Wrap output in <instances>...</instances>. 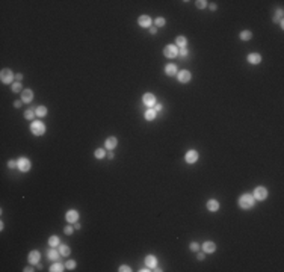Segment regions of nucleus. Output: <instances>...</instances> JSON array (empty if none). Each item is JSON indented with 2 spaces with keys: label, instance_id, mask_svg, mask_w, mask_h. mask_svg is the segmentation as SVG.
<instances>
[{
  "label": "nucleus",
  "instance_id": "nucleus-1",
  "mask_svg": "<svg viewBox=\"0 0 284 272\" xmlns=\"http://www.w3.org/2000/svg\"><path fill=\"white\" fill-rule=\"evenodd\" d=\"M255 203V200L251 194H243L240 197V200H239V206H240L242 209H251Z\"/></svg>",
  "mask_w": 284,
  "mask_h": 272
},
{
  "label": "nucleus",
  "instance_id": "nucleus-2",
  "mask_svg": "<svg viewBox=\"0 0 284 272\" xmlns=\"http://www.w3.org/2000/svg\"><path fill=\"white\" fill-rule=\"evenodd\" d=\"M30 131H32L35 136H41V135L46 133V126H44L41 121H32V124H30Z\"/></svg>",
  "mask_w": 284,
  "mask_h": 272
},
{
  "label": "nucleus",
  "instance_id": "nucleus-3",
  "mask_svg": "<svg viewBox=\"0 0 284 272\" xmlns=\"http://www.w3.org/2000/svg\"><path fill=\"white\" fill-rule=\"evenodd\" d=\"M14 77H15V74L11 71L9 68H5V70H2V73H0V80H2V83H5V85L12 83Z\"/></svg>",
  "mask_w": 284,
  "mask_h": 272
},
{
  "label": "nucleus",
  "instance_id": "nucleus-4",
  "mask_svg": "<svg viewBox=\"0 0 284 272\" xmlns=\"http://www.w3.org/2000/svg\"><path fill=\"white\" fill-rule=\"evenodd\" d=\"M252 197H254V200L263 201V200H266V197H268V190H266V188H263V186H257L254 189Z\"/></svg>",
  "mask_w": 284,
  "mask_h": 272
},
{
  "label": "nucleus",
  "instance_id": "nucleus-5",
  "mask_svg": "<svg viewBox=\"0 0 284 272\" xmlns=\"http://www.w3.org/2000/svg\"><path fill=\"white\" fill-rule=\"evenodd\" d=\"M163 55L166 58H177L179 56V48H177V46H174V44H169V46H166L163 48Z\"/></svg>",
  "mask_w": 284,
  "mask_h": 272
},
{
  "label": "nucleus",
  "instance_id": "nucleus-6",
  "mask_svg": "<svg viewBox=\"0 0 284 272\" xmlns=\"http://www.w3.org/2000/svg\"><path fill=\"white\" fill-rule=\"evenodd\" d=\"M17 163H18V169L21 172H27L30 169V160L27 159V157H20V159L17 160Z\"/></svg>",
  "mask_w": 284,
  "mask_h": 272
},
{
  "label": "nucleus",
  "instance_id": "nucleus-7",
  "mask_svg": "<svg viewBox=\"0 0 284 272\" xmlns=\"http://www.w3.org/2000/svg\"><path fill=\"white\" fill-rule=\"evenodd\" d=\"M142 101H144L145 106L151 108V106L156 104V95L151 94V92H147V94H144V97H142Z\"/></svg>",
  "mask_w": 284,
  "mask_h": 272
},
{
  "label": "nucleus",
  "instance_id": "nucleus-8",
  "mask_svg": "<svg viewBox=\"0 0 284 272\" xmlns=\"http://www.w3.org/2000/svg\"><path fill=\"white\" fill-rule=\"evenodd\" d=\"M179 82H181V83H188V82H191V79H192V74H191V71H188V70H183V71H180L179 73Z\"/></svg>",
  "mask_w": 284,
  "mask_h": 272
},
{
  "label": "nucleus",
  "instance_id": "nucleus-9",
  "mask_svg": "<svg viewBox=\"0 0 284 272\" xmlns=\"http://www.w3.org/2000/svg\"><path fill=\"white\" fill-rule=\"evenodd\" d=\"M184 160L188 162V163H195L198 160V153L195 151V150H189L188 153H186V157H184Z\"/></svg>",
  "mask_w": 284,
  "mask_h": 272
},
{
  "label": "nucleus",
  "instance_id": "nucleus-10",
  "mask_svg": "<svg viewBox=\"0 0 284 272\" xmlns=\"http://www.w3.org/2000/svg\"><path fill=\"white\" fill-rule=\"evenodd\" d=\"M65 218H67V221L70 224H76L79 221V213L76 212V210H68L67 215H65Z\"/></svg>",
  "mask_w": 284,
  "mask_h": 272
},
{
  "label": "nucleus",
  "instance_id": "nucleus-11",
  "mask_svg": "<svg viewBox=\"0 0 284 272\" xmlns=\"http://www.w3.org/2000/svg\"><path fill=\"white\" fill-rule=\"evenodd\" d=\"M39 257H41V254H39V251H30L29 252V257H27V260H29V263H32V265H38L39 263Z\"/></svg>",
  "mask_w": 284,
  "mask_h": 272
},
{
  "label": "nucleus",
  "instance_id": "nucleus-12",
  "mask_svg": "<svg viewBox=\"0 0 284 272\" xmlns=\"http://www.w3.org/2000/svg\"><path fill=\"white\" fill-rule=\"evenodd\" d=\"M138 24L141 27H150L151 26V18H150L148 15H141L138 18Z\"/></svg>",
  "mask_w": 284,
  "mask_h": 272
},
{
  "label": "nucleus",
  "instance_id": "nucleus-13",
  "mask_svg": "<svg viewBox=\"0 0 284 272\" xmlns=\"http://www.w3.org/2000/svg\"><path fill=\"white\" fill-rule=\"evenodd\" d=\"M117 145H118V139L115 136L108 138V139H106V142H104V148H108V150H113Z\"/></svg>",
  "mask_w": 284,
  "mask_h": 272
},
{
  "label": "nucleus",
  "instance_id": "nucleus-14",
  "mask_svg": "<svg viewBox=\"0 0 284 272\" xmlns=\"http://www.w3.org/2000/svg\"><path fill=\"white\" fill-rule=\"evenodd\" d=\"M21 100H23V103H30L33 100V91H30V89H23V92H21Z\"/></svg>",
  "mask_w": 284,
  "mask_h": 272
},
{
  "label": "nucleus",
  "instance_id": "nucleus-15",
  "mask_svg": "<svg viewBox=\"0 0 284 272\" xmlns=\"http://www.w3.org/2000/svg\"><path fill=\"white\" fill-rule=\"evenodd\" d=\"M246 59H248V62L252 64V65H257V64L262 62V56H260L259 53H251V55H248Z\"/></svg>",
  "mask_w": 284,
  "mask_h": 272
},
{
  "label": "nucleus",
  "instance_id": "nucleus-16",
  "mask_svg": "<svg viewBox=\"0 0 284 272\" xmlns=\"http://www.w3.org/2000/svg\"><path fill=\"white\" fill-rule=\"evenodd\" d=\"M202 250L206 251V252H215V250H216V245H215V242H210V240H207V242H204V243H202Z\"/></svg>",
  "mask_w": 284,
  "mask_h": 272
},
{
  "label": "nucleus",
  "instance_id": "nucleus-17",
  "mask_svg": "<svg viewBox=\"0 0 284 272\" xmlns=\"http://www.w3.org/2000/svg\"><path fill=\"white\" fill-rule=\"evenodd\" d=\"M165 74L166 76H177V67L174 65V64H168L166 67H165Z\"/></svg>",
  "mask_w": 284,
  "mask_h": 272
},
{
  "label": "nucleus",
  "instance_id": "nucleus-18",
  "mask_svg": "<svg viewBox=\"0 0 284 272\" xmlns=\"http://www.w3.org/2000/svg\"><path fill=\"white\" fill-rule=\"evenodd\" d=\"M145 265H147L148 268H156V266H157V259L150 254V256L145 257Z\"/></svg>",
  "mask_w": 284,
  "mask_h": 272
},
{
  "label": "nucleus",
  "instance_id": "nucleus-19",
  "mask_svg": "<svg viewBox=\"0 0 284 272\" xmlns=\"http://www.w3.org/2000/svg\"><path fill=\"white\" fill-rule=\"evenodd\" d=\"M207 209L210 210V212H216V210L219 209V203L216 200H209L207 201Z\"/></svg>",
  "mask_w": 284,
  "mask_h": 272
},
{
  "label": "nucleus",
  "instance_id": "nucleus-20",
  "mask_svg": "<svg viewBox=\"0 0 284 272\" xmlns=\"http://www.w3.org/2000/svg\"><path fill=\"white\" fill-rule=\"evenodd\" d=\"M59 238H58V236H50V238H49V245H50V247L51 248H56L58 247V245H59Z\"/></svg>",
  "mask_w": 284,
  "mask_h": 272
},
{
  "label": "nucleus",
  "instance_id": "nucleus-21",
  "mask_svg": "<svg viewBox=\"0 0 284 272\" xmlns=\"http://www.w3.org/2000/svg\"><path fill=\"white\" fill-rule=\"evenodd\" d=\"M156 115H157V113H156L154 109H148V110L145 112V119H147V121H153V119L156 118Z\"/></svg>",
  "mask_w": 284,
  "mask_h": 272
},
{
  "label": "nucleus",
  "instance_id": "nucleus-22",
  "mask_svg": "<svg viewBox=\"0 0 284 272\" xmlns=\"http://www.w3.org/2000/svg\"><path fill=\"white\" fill-rule=\"evenodd\" d=\"M35 113H37L38 117H46L47 115V108L46 106H38L35 109Z\"/></svg>",
  "mask_w": 284,
  "mask_h": 272
},
{
  "label": "nucleus",
  "instance_id": "nucleus-23",
  "mask_svg": "<svg viewBox=\"0 0 284 272\" xmlns=\"http://www.w3.org/2000/svg\"><path fill=\"white\" fill-rule=\"evenodd\" d=\"M175 44H177V46H179V47H186V44H188V41H186V38L184 37H181V35H180V37H177L175 38Z\"/></svg>",
  "mask_w": 284,
  "mask_h": 272
},
{
  "label": "nucleus",
  "instance_id": "nucleus-24",
  "mask_svg": "<svg viewBox=\"0 0 284 272\" xmlns=\"http://www.w3.org/2000/svg\"><path fill=\"white\" fill-rule=\"evenodd\" d=\"M59 252H60V256H70L71 250H70L68 245H60V247H59Z\"/></svg>",
  "mask_w": 284,
  "mask_h": 272
},
{
  "label": "nucleus",
  "instance_id": "nucleus-25",
  "mask_svg": "<svg viewBox=\"0 0 284 272\" xmlns=\"http://www.w3.org/2000/svg\"><path fill=\"white\" fill-rule=\"evenodd\" d=\"M59 254H60V252H58L55 248H51V250H49L47 256H49V259H50V260H56V259L59 257Z\"/></svg>",
  "mask_w": 284,
  "mask_h": 272
},
{
  "label": "nucleus",
  "instance_id": "nucleus-26",
  "mask_svg": "<svg viewBox=\"0 0 284 272\" xmlns=\"http://www.w3.org/2000/svg\"><path fill=\"white\" fill-rule=\"evenodd\" d=\"M252 38V33L250 32V30H243V32H240V39L242 41H250Z\"/></svg>",
  "mask_w": 284,
  "mask_h": 272
},
{
  "label": "nucleus",
  "instance_id": "nucleus-27",
  "mask_svg": "<svg viewBox=\"0 0 284 272\" xmlns=\"http://www.w3.org/2000/svg\"><path fill=\"white\" fill-rule=\"evenodd\" d=\"M273 21H280L281 27L284 26V23H283V9H278V11H277V15L273 17Z\"/></svg>",
  "mask_w": 284,
  "mask_h": 272
},
{
  "label": "nucleus",
  "instance_id": "nucleus-28",
  "mask_svg": "<svg viewBox=\"0 0 284 272\" xmlns=\"http://www.w3.org/2000/svg\"><path fill=\"white\" fill-rule=\"evenodd\" d=\"M50 271L51 272H62V271H64V265H60V263H55V265H51Z\"/></svg>",
  "mask_w": 284,
  "mask_h": 272
},
{
  "label": "nucleus",
  "instance_id": "nucleus-29",
  "mask_svg": "<svg viewBox=\"0 0 284 272\" xmlns=\"http://www.w3.org/2000/svg\"><path fill=\"white\" fill-rule=\"evenodd\" d=\"M94 154H95V157H97V159H103V157L106 156V151L103 150V148H97Z\"/></svg>",
  "mask_w": 284,
  "mask_h": 272
},
{
  "label": "nucleus",
  "instance_id": "nucleus-30",
  "mask_svg": "<svg viewBox=\"0 0 284 272\" xmlns=\"http://www.w3.org/2000/svg\"><path fill=\"white\" fill-rule=\"evenodd\" d=\"M21 88H23V86H21V83H20V82L12 83V91H14V92H23V91H21Z\"/></svg>",
  "mask_w": 284,
  "mask_h": 272
},
{
  "label": "nucleus",
  "instance_id": "nucleus-31",
  "mask_svg": "<svg viewBox=\"0 0 284 272\" xmlns=\"http://www.w3.org/2000/svg\"><path fill=\"white\" fill-rule=\"evenodd\" d=\"M33 115H37V113H35L32 109H27V110L24 112V118H26V119H32V118H33Z\"/></svg>",
  "mask_w": 284,
  "mask_h": 272
},
{
  "label": "nucleus",
  "instance_id": "nucleus-32",
  "mask_svg": "<svg viewBox=\"0 0 284 272\" xmlns=\"http://www.w3.org/2000/svg\"><path fill=\"white\" fill-rule=\"evenodd\" d=\"M195 3H197V8H200V9H204V8L207 6V2H206V0H197Z\"/></svg>",
  "mask_w": 284,
  "mask_h": 272
},
{
  "label": "nucleus",
  "instance_id": "nucleus-33",
  "mask_svg": "<svg viewBox=\"0 0 284 272\" xmlns=\"http://www.w3.org/2000/svg\"><path fill=\"white\" fill-rule=\"evenodd\" d=\"M156 26H159V27H162V26H165L166 24V21H165V18H162V17H159V18H156Z\"/></svg>",
  "mask_w": 284,
  "mask_h": 272
},
{
  "label": "nucleus",
  "instance_id": "nucleus-34",
  "mask_svg": "<svg viewBox=\"0 0 284 272\" xmlns=\"http://www.w3.org/2000/svg\"><path fill=\"white\" fill-rule=\"evenodd\" d=\"M65 268H67V269H74V268H76V261H74V260H68V261L65 263Z\"/></svg>",
  "mask_w": 284,
  "mask_h": 272
},
{
  "label": "nucleus",
  "instance_id": "nucleus-35",
  "mask_svg": "<svg viewBox=\"0 0 284 272\" xmlns=\"http://www.w3.org/2000/svg\"><path fill=\"white\" fill-rule=\"evenodd\" d=\"M8 166H9L11 169H15V168H18V163H17L15 160H9L8 162Z\"/></svg>",
  "mask_w": 284,
  "mask_h": 272
},
{
  "label": "nucleus",
  "instance_id": "nucleus-36",
  "mask_svg": "<svg viewBox=\"0 0 284 272\" xmlns=\"http://www.w3.org/2000/svg\"><path fill=\"white\" fill-rule=\"evenodd\" d=\"M118 271H120V272H130L131 269H130V266H127V265H121Z\"/></svg>",
  "mask_w": 284,
  "mask_h": 272
},
{
  "label": "nucleus",
  "instance_id": "nucleus-37",
  "mask_svg": "<svg viewBox=\"0 0 284 272\" xmlns=\"http://www.w3.org/2000/svg\"><path fill=\"white\" fill-rule=\"evenodd\" d=\"M198 248H200V245H198L197 242H192V243H191V250H192V251H198Z\"/></svg>",
  "mask_w": 284,
  "mask_h": 272
},
{
  "label": "nucleus",
  "instance_id": "nucleus-38",
  "mask_svg": "<svg viewBox=\"0 0 284 272\" xmlns=\"http://www.w3.org/2000/svg\"><path fill=\"white\" fill-rule=\"evenodd\" d=\"M179 55H180L181 58L188 56V50H186V48H181V50H179Z\"/></svg>",
  "mask_w": 284,
  "mask_h": 272
},
{
  "label": "nucleus",
  "instance_id": "nucleus-39",
  "mask_svg": "<svg viewBox=\"0 0 284 272\" xmlns=\"http://www.w3.org/2000/svg\"><path fill=\"white\" fill-rule=\"evenodd\" d=\"M73 230H74L73 227L68 225V227H65V230H64V231H65V234H71V233H73Z\"/></svg>",
  "mask_w": 284,
  "mask_h": 272
},
{
  "label": "nucleus",
  "instance_id": "nucleus-40",
  "mask_svg": "<svg viewBox=\"0 0 284 272\" xmlns=\"http://www.w3.org/2000/svg\"><path fill=\"white\" fill-rule=\"evenodd\" d=\"M15 79H17V82H21V79H23V74H21V73L15 74Z\"/></svg>",
  "mask_w": 284,
  "mask_h": 272
},
{
  "label": "nucleus",
  "instance_id": "nucleus-41",
  "mask_svg": "<svg viewBox=\"0 0 284 272\" xmlns=\"http://www.w3.org/2000/svg\"><path fill=\"white\" fill-rule=\"evenodd\" d=\"M197 259H198V260L201 261V260H204V259H206V256H204V254H202V252H200V254H198V256H197Z\"/></svg>",
  "mask_w": 284,
  "mask_h": 272
},
{
  "label": "nucleus",
  "instance_id": "nucleus-42",
  "mask_svg": "<svg viewBox=\"0 0 284 272\" xmlns=\"http://www.w3.org/2000/svg\"><path fill=\"white\" fill-rule=\"evenodd\" d=\"M209 8H210L212 11H216V8H218V6H216V3H210V5H209Z\"/></svg>",
  "mask_w": 284,
  "mask_h": 272
},
{
  "label": "nucleus",
  "instance_id": "nucleus-43",
  "mask_svg": "<svg viewBox=\"0 0 284 272\" xmlns=\"http://www.w3.org/2000/svg\"><path fill=\"white\" fill-rule=\"evenodd\" d=\"M150 33H153V35L157 33V29H156V27H150Z\"/></svg>",
  "mask_w": 284,
  "mask_h": 272
},
{
  "label": "nucleus",
  "instance_id": "nucleus-44",
  "mask_svg": "<svg viewBox=\"0 0 284 272\" xmlns=\"http://www.w3.org/2000/svg\"><path fill=\"white\" fill-rule=\"evenodd\" d=\"M14 106H15V108H20V106H21V101H15Z\"/></svg>",
  "mask_w": 284,
  "mask_h": 272
},
{
  "label": "nucleus",
  "instance_id": "nucleus-45",
  "mask_svg": "<svg viewBox=\"0 0 284 272\" xmlns=\"http://www.w3.org/2000/svg\"><path fill=\"white\" fill-rule=\"evenodd\" d=\"M139 271H141V272H148L150 269H148V266H145V268H142V269H139Z\"/></svg>",
  "mask_w": 284,
  "mask_h": 272
},
{
  "label": "nucleus",
  "instance_id": "nucleus-46",
  "mask_svg": "<svg viewBox=\"0 0 284 272\" xmlns=\"http://www.w3.org/2000/svg\"><path fill=\"white\" fill-rule=\"evenodd\" d=\"M162 109V104H156V110H160Z\"/></svg>",
  "mask_w": 284,
  "mask_h": 272
},
{
  "label": "nucleus",
  "instance_id": "nucleus-47",
  "mask_svg": "<svg viewBox=\"0 0 284 272\" xmlns=\"http://www.w3.org/2000/svg\"><path fill=\"white\" fill-rule=\"evenodd\" d=\"M74 228H77V230H79V228H80V224L76 222V224H74Z\"/></svg>",
  "mask_w": 284,
  "mask_h": 272
},
{
  "label": "nucleus",
  "instance_id": "nucleus-48",
  "mask_svg": "<svg viewBox=\"0 0 284 272\" xmlns=\"http://www.w3.org/2000/svg\"><path fill=\"white\" fill-rule=\"evenodd\" d=\"M108 157H109V159H113V153H112V151H110V153H109V154H108Z\"/></svg>",
  "mask_w": 284,
  "mask_h": 272
}]
</instances>
